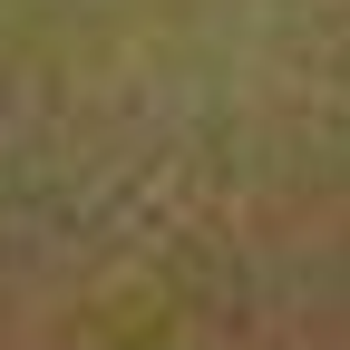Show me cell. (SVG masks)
I'll list each match as a JSON object with an SVG mask.
<instances>
[{
  "instance_id": "cell-1",
  "label": "cell",
  "mask_w": 350,
  "mask_h": 350,
  "mask_svg": "<svg viewBox=\"0 0 350 350\" xmlns=\"http://www.w3.org/2000/svg\"><path fill=\"white\" fill-rule=\"evenodd\" d=\"M340 0H0V350H350Z\"/></svg>"
}]
</instances>
